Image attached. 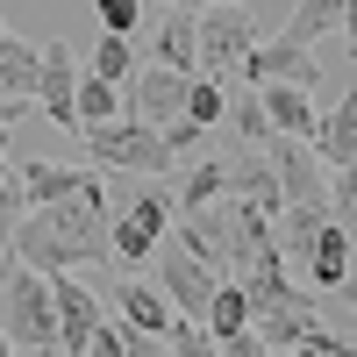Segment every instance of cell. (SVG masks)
I'll return each instance as SVG.
<instances>
[{
    "mask_svg": "<svg viewBox=\"0 0 357 357\" xmlns=\"http://www.w3.org/2000/svg\"><path fill=\"white\" fill-rule=\"evenodd\" d=\"M79 50L72 43H43L36 50V100L57 129H79Z\"/></svg>",
    "mask_w": 357,
    "mask_h": 357,
    "instance_id": "7c38bea8",
    "label": "cell"
},
{
    "mask_svg": "<svg viewBox=\"0 0 357 357\" xmlns=\"http://www.w3.org/2000/svg\"><path fill=\"white\" fill-rule=\"evenodd\" d=\"M165 186H172V207H178V215H193V207L222 200V193H229V151H200L193 165H178Z\"/></svg>",
    "mask_w": 357,
    "mask_h": 357,
    "instance_id": "9a60e30c",
    "label": "cell"
},
{
    "mask_svg": "<svg viewBox=\"0 0 357 357\" xmlns=\"http://www.w3.org/2000/svg\"><path fill=\"white\" fill-rule=\"evenodd\" d=\"M151 22H158V36H151L158 50H151V57H158L165 72H186V79H193V15H186V8H165V15H151Z\"/></svg>",
    "mask_w": 357,
    "mask_h": 357,
    "instance_id": "d6986e66",
    "label": "cell"
},
{
    "mask_svg": "<svg viewBox=\"0 0 357 357\" xmlns=\"http://www.w3.org/2000/svg\"><path fill=\"white\" fill-rule=\"evenodd\" d=\"M29 215V200L15 193V178L0 186V272H8V257H15V222Z\"/></svg>",
    "mask_w": 357,
    "mask_h": 357,
    "instance_id": "1f68e13d",
    "label": "cell"
},
{
    "mask_svg": "<svg viewBox=\"0 0 357 357\" xmlns=\"http://www.w3.org/2000/svg\"><path fill=\"white\" fill-rule=\"evenodd\" d=\"M8 178H15V165H8V151H0V186H8Z\"/></svg>",
    "mask_w": 357,
    "mask_h": 357,
    "instance_id": "8d00e7d4",
    "label": "cell"
},
{
    "mask_svg": "<svg viewBox=\"0 0 357 357\" xmlns=\"http://www.w3.org/2000/svg\"><path fill=\"white\" fill-rule=\"evenodd\" d=\"M264 158H272V178H279V207H329V172L301 136H272Z\"/></svg>",
    "mask_w": 357,
    "mask_h": 357,
    "instance_id": "30bf717a",
    "label": "cell"
},
{
    "mask_svg": "<svg viewBox=\"0 0 357 357\" xmlns=\"http://www.w3.org/2000/svg\"><path fill=\"white\" fill-rule=\"evenodd\" d=\"M165 357H222V350H215V336H207L200 321H178V329L165 336Z\"/></svg>",
    "mask_w": 357,
    "mask_h": 357,
    "instance_id": "4dcf8cb0",
    "label": "cell"
},
{
    "mask_svg": "<svg viewBox=\"0 0 357 357\" xmlns=\"http://www.w3.org/2000/svg\"><path fill=\"white\" fill-rule=\"evenodd\" d=\"M0 100H36V43L0 36Z\"/></svg>",
    "mask_w": 357,
    "mask_h": 357,
    "instance_id": "ffe728a7",
    "label": "cell"
},
{
    "mask_svg": "<svg viewBox=\"0 0 357 357\" xmlns=\"http://www.w3.org/2000/svg\"><path fill=\"white\" fill-rule=\"evenodd\" d=\"M200 329L215 336V343H222V336H243V329H250V293L236 286V279H222L215 301H207V321H200Z\"/></svg>",
    "mask_w": 357,
    "mask_h": 357,
    "instance_id": "7402d4cb",
    "label": "cell"
},
{
    "mask_svg": "<svg viewBox=\"0 0 357 357\" xmlns=\"http://www.w3.org/2000/svg\"><path fill=\"white\" fill-rule=\"evenodd\" d=\"M86 357H158V336H136L129 321H100L93 343H86Z\"/></svg>",
    "mask_w": 357,
    "mask_h": 357,
    "instance_id": "484cf974",
    "label": "cell"
},
{
    "mask_svg": "<svg viewBox=\"0 0 357 357\" xmlns=\"http://www.w3.org/2000/svg\"><path fill=\"white\" fill-rule=\"evenodd\" d=\"M136 65H143L136 36H100V43H93V57H86V79H100V86H122Z\"/></svg>",
    "mask_w": 357,
    "mask_h": 357,
    "instance_id": "603a6c76",
    "label": "cell"
},
{
    "mask_svg": "<svg viewBox=\"0 0 357 357\" xmlns=\"http://www.w3.org/2000/svg\"><path fill=\"white\" fill-rule=\"evenodd\" d=\"M272 207H257V200H236V193H222V200H207V207H193V215H178L172 222V236L186 243L215 279H243L250 264L272 250Z\"/></svg>",
    "mask_w": 357,
    "mask_h": 357,
    "instance_id": "7a4b0ae2",
    "label": "cell"
},
{
    "mask_svg": "<svg viewBox=\"0 0 357 357\" xmlns=\"http://www.w3.org/2000/svg\"><path fill=\"white\" fill-rule=\"evenodd\" d=\"M50 307H57V357H86V343H93L100 329V293L79 286V272H57L50 279Z\"/></svg>",
    "mask_w": 357,
    "mask_h": 357,
    "instance_id": "8fae6325",
    "label": "cell"
},
{
    "mask_svg": "<svg viewBox=\"0 0 357 357\" xmlns=\"http://www.w3.org/2000/svg\"><path fill=\"white\" fill-rule=\"evenodd\" d=\"M336 329V357H357V264H350V279L329 293V314H321Z\"/></svg>",
    "mask_w": 357,
    "mask_h": 357,
    "instance_id": "d4e9b609",
    "label": "cell"
},
{
    "mask_svg": "<svg viewBox=\"0 0 357 357\" xmlns=\"http://www.w3.org/2000/svg\"><path fill=\"white\" fill-rule=\"evenodd\" d=\"M243 79H250V86H301V93H314L321 65H314V50L272 36V43H257V50L243 57Z\"/></svg>",
    "mask_w": 357,
    "mask_h": 357,
    "instance_id": "4fadbf2b",
    "label": "cell"
},
{
    "mask_svg": "<svg viewBox=\"0 0 357 357\" xmlns=\"http://www.w3.org/2000/svg\"><path fill=\"white\" fill-rule=\"evenodd\" d=\"M172 222H178V207H172V186L158 178V186H136L129 200H122V215H107V257L114 264H151L158 257V243L172 236Z\"/></svg>",
    "mask_w": 357,
    "mask_h": 357,
    "instance_id": "8992f818",
    "label": "cell"
},
{
    "mask_svg": "<svg viewBox=\"0 0 357 357\" xmlns=\"http://www.w3.org/2000/svg\"><path fill=\"white\" fill-rule=\"evenodd\" d=\"M158 293H165V301H172V314L178 321H207V301H215V272H207V264L186 250V243H178V236H165V243H158Z\"/></svg>",
    "mask_w": 357,
    "mask_h": 357,
    "instance_id": "9c48e42d",
    "label": "cell"
},
{
    "mask_svg": "<svg viewBox=\"0 0 357 357\" xmlns=\"http://www.w3.org/2000/svg\"><path fill=\"white\" fill-rule=\"evenodd\" d=\"M86 158H93V172H122V178H172L178 172V151L165 143V129H143V122H93L79 129Z\"/></svg>",
    "mask_w": 357,
    "mask_h": 357,
    "instance_id": "277c9868",
    "label": "cell"
},
{
    "mask_svg": "<svg viewBox=\"0 0 357 357\" xmlns=\"http://www.w3.org/2000/svg\"><path fill=\"white\" fill-rule=\"evenodd\" d=\"M272 357H314V350H272Z\"/></svg>",
    "mask_w": 357,
    "mask_h": 357,
    "instance_id": "74e56055",
    "label": "cell"
},
{
    "mask_svg": "<svg viewBox=\"0 0 357 357\" xmlns=\"http://www.w3.org/2000/svg\"><path fill=\"white\" fill-rule=\"evenodd\" d=\"M222 129H229V143H236V151H264V143H272V122H264V107H257V93H243V100H229V114H222Z\"/></svg>",
    "mask_w": 357,
    "mask_h": 357,
    "instance_id": "cb8c5ba5",
    "label": "cell"
},
{
    "mask_svg": "<svg viewBox=\"0 0 357 357\" xmlns=\"http://www.w3.org/2000/svg\"><path fill=\"white\" fill-rule=\"evenodd\" d=\"M307 151L321 158V172H336L357 158V86L329 107V114H314V136H307Z\"/></svg>",
    "mask_w": 357,
    "mask_h": 357,
    "instance_id": "2e32d148",
    "label": "cell"
},
{
    "mask_svg": "<svg viewBox=\"0 0 357 357\" xmlns=\"http://www.w3.org/2000/svg\"><path fill=\"white\" fill-rule=\"evenodd\" d=\"M0 336L15 350H57V307L43 272H29V264L0 272Z\"/></svg>",
    "mask_w": 357,
    "mask_h": 357,
    "instance_id": "52a82bcc",
    "label": "cell"
},
{
    "mask_svg": "<svg viewBox=\"0 0 357 357\" xmlns=\"http://www.w3.org/2000/svg\"><path fill=\"white\" fill-rule=\"evenodd\" d=\"M0 36H8V22H0Z\"/></svg>",
    "mask_w": 357,
    "mask_h": 357,
    "instance_id": "60d3db41",
    "label": "cell"
},
{
    "mask_svg": "<svg viewBox=\"0 0 357 357\" xmlns=\"http://www.w3.org/2000/svg\"><path fill=\"white\" fill-rule=\"evenodd\" d=\"M158 8H186V15H200V8H222V0H143V15H158Z\"/></svg>",
    "mask_w": 357,
    "mask_h": 357,
    "instance_id": "836d02e7",
    "label": "cell"
},
{
    "mask_svg": "<svg viewBox=\"0 0 357 357\" xmlns=\"http://www.w3.org/2000/svg\"><path fill=\"white\" fill-rule=\"evenodd\" d=\"M22 114H29V100H0V136H8V129L22 122Z\"/></svg>",
    "mask_w": 357,
    "mask_h": 357,
    "instance_id": "e575fe53",
    "label": "cell"
},
{
    "mask_svg": "<svg viewBox=\"0 0 357 357\" xmlns=\"http://www.w3.org/2000/svg\"><path fill=\"white\" fill-rule=\"evenodd\" d=\"M186 72H165L158 57H143V65L122 79V122H143V129H172L178 114H186Z\"/></svg>",
    "mask_w": 357,
    "mask_h": 357,
    "instance_id": "ba28073f",
    "label": "cell"
},
{
    "mask_svg": "<svg viewBox=\"0 0 357 357\" xmlns=\"http://www.w3.org/2000/svg\"><path fill=\"white\" fill-rule=\"evenodd\" d=\"M222 114H229V93H222L215 79H193V86H186V114H178V122H193V129L207 136V129H222Z\"/></svg>",
    "mask_w": 357,
    "mask_h": 357,
    "instance_id": "4316f807",
    "label": "cell"
},
{
    "mask_svg": "<svg viewBox=\"0 0 357 357\" xmlns=\"http://www.w3.org/2000/svg\"><path fill=\"white\" fill-rule=\"evenodd\" d=\"M264 122H272V136H314V93H301V86H250Z\"/></svg>",
    "mask_w": 357,
    "mask_h": 357,
    "instance_id": "ac0fdd59",
    "label": "cell"
},
{
    "mask_svg": "<svg viewBox=\"0 0 357 357\" xmlns=\"http://www.w3.org/2000/svg\"><path fill=\"white\" fill-rule=\"evenodd\" d=\"M343 50L357 57V0H350V8H343Z\"/></svg>",
    "mask_w": 357,
    "mask_h": 357,
    "instance_id": "d590c367",
    "label": "cell"
},
{
    "mask_svg": "<svg viewBox=\"0 0 357 357\" xmlns=\"http://www.w3.org/2000/svg\"><path fill=\"white\" fill-rule=\"evenodd\" d=\"M107 186H86L72 200H50V207H29L15 222V264L29 272H79V264H100L107 257Z\"/></svg>",
    "mask_w": 357,
    "mask_h": 357,
    "instance_id": "6da1fadb",
    "label": "cell"
},
{
    "mask_svg": "<svg viewBox=\"0 0 357 357\" xmlns=\"http://www.w3.org/2000/svg\"><path fill=\"white\" fill-rule=\"evenodd\" d=\"M257 50V22L243 0H222V8L193 15V79H243V57Z\"/></svg>",
    "mask_w": 357,
    "mask_h": 357,
    "instance_id": "5b68a950",
    "label": "cell"
},
{
    "mask_svg": "<svg viewBox=\"0 0 357 357\" xmlns=\"http://www.w3.org/2000/svg\"><path fill=\"white\" fill-rule=\"evenodd\" d=\"M343 8H350V0H301V8H293V22L279 29V36H286V43H301V50H314L329 29H343Z\"/></svg>",
    "mask_w": 357,
    "mask_h": 357,
    "instance_id": "44dd1931",
    "label": "cell"
},
{
    "mask_svg": "<svg viewBox=\"0 0 357 357\" xmlns=\"http://www.w3.org/2000/svg\"><path fill=\"white\" fill-rule=\"evenodd\" d=\"M215 350H222V357H272V350H264V336H257V329H243V336H222Z\"/></svg>",
    "mask_w": 357,
    "mask_h": 357,
    "instance_id": "d6a6232c",
    "label": "cell"
},
{
    "mask_svg": "<svg viewBox=\"0 0 357 357\" xmlns=\"http://www.w3.org/2000/svg\"><path fill=\"white\" fill-rule=\"evenodd\" d=\"M22 357H57V350H22Z\"/></svg>",
    "mask_w": 357,
    "mask_h": 357,
    "instance_id": "ab89813d",
    "label": "cell"
},
{
    "mask_svg": "<svg viewBox=\"0 0 357 357\" xmlns=\"http://www.w3.org/2000/svg\"><path fill=\"white\" fill-rule=\"evenodd\" d=\"M0 357H15V343H8V336H0Z\"/></svg>",
    "mask_w": 357,
    "mask_h": 357,
    "instance_id": "f35d334b",
    "label": "cell"
},
{
    "mask_svg": "<svg viewBox=\"0 0 357 357\" xmlns=\"http://www.w3.org/2000/svg\"><path fill=\"white\" fill-rule=\"evenodd\" d=\"M329 215H336V222H343V229L357 236V158L329 172Z\"/></svg>",
    "mask_w": 357,
    "mask_h": 357,
    "instance_id": "f1b7e54d",
    "label": "cell"
},
{
    "mask_svg": "<svg viewBox=\"0 0 357 357\" xmlns=\"http://www.w3.org/2000/svg\"><path fill=\"white\" fill-rule=\"evenodd\" d=\"M86 186H100V172H93V165H50V158H29V165H15V193H22L29 207L72 200V193H86Z\"/></svg>",
    "mask_w": 357,
    "mask_h": 357,
    "instance_id": "5bb4252c",
    "label": "cell"
},
{
    "mask_svg": "<svg viewBox=\"0 0 357 357\" xmlns=\"http://www.w3.org/2000/svg\"><path fill=\"white\" fill-rule=\"evenodd\" d=\"M114 301H122V321H129V329L136 336H172L178 329V314H172V301H165V293L151 286V279H122V286H114Z\"/></svg>",
    "mask_w": 357,
    "mask_h": 357,
    "instance_id": "e0dca14e",
    "label": "cell"
},
{
    "mask_svg": "<svg viewBox=\"0 0 357 357\" xmlns=\"http://www.w3.org/2000/svg\"><path fill=\"white\" fill-rule=\"evenodd\" d=\"M272 243H279L286 272L301 279L307 293H336L350 279V264H357V236L329 215V207H279Z\"/></svg>",
    "mask_w": 357,
    "mask_h": 357,
    "instance_id": "3957f363",
    "label": "cell"
},
{
    "mask_svg": "<svg viewBox=\"0 0 357 357\" xmlns=\"http://www.w3.org/2000/svg\"><path fill=\"white\" fill-rule=\"evenodd\" d=\"M93 15H100V36H136L143 22V0H93Z\"/></svg>",
    "mask_w": 357,
    "mask_h": 357,
    "instance_id": "f546056e",
    "label": "cell"
},
{
    "mask_svg": "<svg viewBox=\"0 0 357 357\" xmlns=\"http://www.w3.org/2000/svg\"><path fill=\"white\" fill-rule=\"evenodd\" d=\"M122 114V86H100V79H86L79 72V129H93V122H114ZM72 129V136H79Z\"/></svg>",
    "mask_w": 357,
    "mask_h": 357,
    "instance_id": "83f0119b",
    "label": "cell"
}]
</instances>
